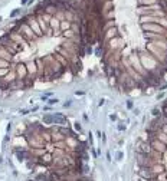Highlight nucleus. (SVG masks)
I'll return each instance as SVG.
<instances>
[{
	"mask_svg": "<svg viewBox=\"0 0 167 181\" xmlns=\"http://www.w3.org/2000/svg\"><path fill=\"white\" fill-rule=\"evenodd\" d=\"M29 26H30V29L33 30V33L36 35V37H40L43 33H42V29H40V26H39V22H36L35 20V15H30L29 16Z\"/></svg>",
	"mask_w": 167,
	"mask_h": 181,
	"instance_id": "nucleus-1",
	"label": "nucleus"
},
{
	"mask_svg": "<svg viewBox=\"0 0 167 181\" xmlns=\"http://www.w3.org/2000/svg\"><path fill=\"white\" fill-rule=\"evenodd\" d=\"M19 33H20V35H22V36H23L26 40H28V42H29V40H32L33 37L36 36V35H33V30L30 29V26H29V24H22V26H20Z\"/></svg>",
	"mask_w": 167,
	"mask_h": 181,
	"instance_id": "nucleus-2",
	"label": "nucleus"
},
{
	"mask_svg": "<svg viewBox=\"0 0 167 181\" xmlns=\"http://www.w3.org/2000/svg\"><path fill=\"white\" fill-rule=\"evenodd\" d=\"M143 29L146 32H154V33H164V27L156 23H143Z\"/></svg>",
	"mask_w": 167,
	"mask_h": 181,
	"instance_id": "nucleus-3",
	"label": "nucleus"
},
{
	"mask_svg": "<svg viewBox=\"0 0 167 181\" xmlns=\"http://www.w3.org/2000/svg\"><path fill=\"white\" fill-rule=\"evenodd\" d=\"M29 75L28 72V68H26V65L25 63H19L16 66V76L17 79H23V78H26Z\"/></svg>",
	"mask_w": 167,
	"mask_h": 181,
	"instance_id": "nucleus-4",
	"label": "nucleus"
},
{
	"mask_svg": "<svg viewBox=\"0 0 167 181\" xmlns=\"http://www.w3.org/2000/svg\"><path fill=\"white\" fill-rule=\"evenodd\" d=\"M140 177H143V178H153V177H156V173L153 171V168L151 167H141L140 168Z\"/></svg>",
	"mask_w": 167,
	"mask_h": 181,
	"instance_id": "nucleus-5",
	"label": "nucleus"
},
{
	"mask_svg": "<svg viewBox=\"0 0 167 181\" xmlns=\"http://www.w3.org/2000/svg\"><path fill=\"white\" fill-rule=\"evenodd\" d=\"M151 144V147L157 151V152H166V144L164 142H160L159 140H156V141H153V142H150Z\"/></svg>",
	"mask_w": 167,
	"mask_h": 181,
	"instance_id": "nucleus-6",
	"label": "nucleus"
},
{
	"mask_svg": "<svg viewBox=\"0 0 167 181\" xmlns=\"http://www.w3.org/2000/svg\"><path fill=\"white\" fill-rule=\"evenodd\" d=\"M153 152V148H151L150 142H144V144L140 145L138 148V154H151Z\"/></svg>",
	"mask_w": 167,
	"mask_h": 181,
	"instance_id": "nucleus-7",
	"label": "nucleus"
},
{
	"mask_svg": "<svg viewBox=\"0 0 167 181\" xmlns=\"http://www.w3.org/2000/svg\"><path fill=\"white\" fill-rule=\"evenodd\" d=\"M53 122H55L56 125H65L68 122V119L62 114H55V115H53Z\"/></svg>",
	"mask_w": 167,
	"mask_h": 181,
	"instance_id": "nucleus-8",
	"label": "nucleus"
},
{
	"mask_svg": "<svg viewBox=\"0 0 167 181\" xmlns=\"http://www.w3.org/2000/svg\"><path fill=\"white\" fill-rule=\"evenodd\" d=\"M104 37L105 39H111V37H118V32H117V27L114 26V27L108 29V30H105L104 32Z\"/></svg>",
	"mask_w": 167,
	"mask_h": 181,
	"instance_id": "nucleus-9",
	"label": "nucleus"
},
{
	"mask_svg": "<svg viewBox=\"0 0 167 181\" xmlns=\"http://www.w3.org/2000/svg\"><path fill=\"white\" fill-rule=\"evenodd\" d=\"M16 157L19 161H25V160H28V158H30V154L28 151H19V149H16Z\"/></svg>",
	"mask_w": 167,
	"mask_h": 181,
	"instance_id": "nucleus-10",
	"label": "nucleus"
},
{
	"mask_svg": "<svg viewBox=\"0 0 167 181\" xmlns=\"http://www.w3.org/2000/svg\"><path fill=\"white\" fill-rule=\"evenodd\" d=\"M59 24H61V22H59L58 19H51L49 27H51L52 30H59Z\"/></svg>",
	"mask_w": 167,
	"mask_h": 181,
	"instance_id": "nucleus-11",
	"label": "nucleus"
},
{
	"mask_svg": "<svg viewBox=\"0 0 167 181\" xmlns=\"http://www.w3.org/2000/svg\"><path fill=\"white\" fill-rule=\"evenodd\" d=\"M69 27H71V23L69 22H66V20H62L59 24V30H62V32H66V30H69Z\"/></svg>",
	"mask_w": 167,
	"mask_h": 181,
	"instance_id": "nucleus-12",
	"label": "nucleus"
},
{
	"mask_svg": "<svg viewBox=\"0 0 167 181\" xmlns=\"http://www.w3.org/2000/svg\"><path fill=\"white\" fill-rule=\"evenodd\" d=\"M26 68H28L29 75H32V73H36V62H29V63L26 65Z\"/></svg>",
	"mask_w": 167,
	"mask_h": 181,
	"instance_id": "nucleus-13",
	"label": "nucleus"
},
{
	"mask_svg": "<svg viewBox=\"0 0 167 181\" xmlns=\"http://www.w3.org/2000/svg\"><path fill=\"white\" fill-rule=\"evenodd\" d=\"M49 181H62V177H61L59 173L53 171V173H51V175H49Z\"/></svg>",
	"mask_w": 167,
	"mask_h": 181,
	"instance_id": "nucleus-14",
	"label": "nucleus"
},
{
	"mask_svg": "<svg viewBox=\"0 0 167 181\" xmlns=\"http://www.w3.org/2000/svg\"><path fill=\"white\" fill-rule=\"evenodd\" d=\"M56 52H58V53H62V56H64V58H66V59L69 60V52H68L66 49L64 48V46H59V48L56 49Z\"/></svg>",
	"mask_w": 167,
	"mask_h": 181,
	"instance_id": "nucleus-15",
	"label": "nucleus"
},
{
	"mask_svg": "<svg viewBox=\"0 0 167 181\" xmlns=\"http://www.w3.org/2000/svg\"><path fill=\"white\" fill-rule=\"evenodd\" d=\"M112 6H114V3H112V0H107L105 3H104V13L108 12V10H112Z\"/></svg>",
	"mask_w": 167,
	"mask_h": 181,
	"instance_id": "nucleus-16",
	"label": "nucleus"
},
{
	"mask_svg": "<svg viewBox=\"0 0 167 181\" xmlns=\"http://www.w3.org/2000/svg\"><path fill=\"white\" fill-rule=\"evenodd\" d=\"M33 80H35V79H32V78H29V76L23 78V86H25V88L32 86V85H33Z\"/></svg>",
	"mask_w": 167,
	"mask_h": 181,
	"instance_id": "nucleus-17",
	"label": "nucleus"
},
{
	"mask_svg": "<svg viewBox=\"0 0 167 181\" xmlns=\"http://www.w3.org/2000/svg\"><path fill=\"white\" fill-rule=\"evenodd\" d=\"M56 12V9L53 7V6H48V7H45V13H48V15H53V13Z\"/></svg>",
	"mask_w": 167,
	"mask_h": 181,
	"instance_id": "nucleus-18",
	"label": "nucleus"
},
{
	"mask_svg": "<svg viewBox=\"0 0 167 181\" xmlns=\"http://www.w3.org/2000/svg\"><path fill=\"white\" fill-rule=\"evenodd\" d=\"M43 121H45V124H53V117L52 115H45Z\"/></svg>",
	"mask_w": 167,
	"mask_h": 181,
	"instance_id": "nucleus-19",
	"label": "nucleus"
},
{
	"mask_svg": "<svg viewBox=\"0 0 167 181\" xmlns=\"http://www.w3.org/2000/svg\"><path fill=\"white\" fill-rule=\"evenodd\" d=\"M140 4H154L157 0H138Z\"/></svg>",
	"mask_w": 167,
	"mask_h": 181,
	"instance_id": "nucleus-20",
	"label": "nucleus"
},
{
	"mask_svg": "<svg viewBox=\"0 0 167 181\" xmlns=\"http://www.w3.org/2000/svg\"><path fill=\"white\" fill-rule=\"evenodd\" d=\"M7 66H9L7 60H4V59H2V58H0V68H7Z\"/></svg>",
	"mask_w": 167,
	"mask_h": 181,
	"instance_id": "nucleus-21",
	"label": "nucleus"
},
{
	"mask_svg": "<svg viewBox=\"0 0 167 181\" xmlns=\"http://www.w3.org/2000/svg\"><path fill=\"white\" fill-rule=\"evenodd\" d=\"M9 72V68H0V76H6Z\"/></svg>",
	"mask_w": 167,
	"mask_h": 181,
	"instance_id": "nucleus-22",
	"label": "nucleus"
},
{
	"mask_svg": "<svg viewBox=\"0 0 167 181\" xmlns=\"http://www.w3.org/2000/svg\"><path fill=\"white\" fill-rule=\"evenodd\" d=\"M20 13V9H15V10H13L12 13H10V17H16L17 15H19Z\"/></svg>",
	"mask_w": 167,
	"mask_h": 181,
	"instance_id": "nucleus-23",
	"label": "nucleus"
},
{
	"mask_svg": "<svg viewBox=\"0 0 167 181\" xmlns=\"http://www.w3.org/2000/svg\"><path fill=\"white\" fill-rule=\"evenodd\" d=\"M62 36H64V37H71V36H72V30L69 29V30L64 32V33H62Z\"/></svg>",
	"mask_w": 167,
	"mask_h": 181,
	"instance_id": "nucleus-24",
	"label": "nucleus"
},
{
	"mask_svg": "<svg viewBox=\"0 0 167 181\" xmlns=\"http://www.w3.org/2000/svg\"><path fill=\"white\" fill-rule=\"evenodd\" d=\"M159 23L163 24V27H167V20H166V19H161V20L159 19Z\"/></svg>",
	"mask_w": 167,
	"mask_h": 181,
	"instance_id": "nucleus-25",
	"label": "nucleus"
},
{
	"mask_svg": "<svg viewBox=\"0 0 167 181\" xmlns=\"http://www.w3.org/2000/svg\"><path fill=\"white\" fill-rule=\"evenodd\" d=\"M160 114H161V112H160V111H159L157 108H154V109H153V115H154V117H159Z\"/></svg>",
	"mask_w": 167,
	"mask_h": 181,
	"instance_id": "nucleus-26",
	"label": "nucleus"
},
{
	"mask_svg": "<svg viewBox=\"0 0 167 181\" xmlns=\"http://www.w3.org/2000/svg\"><path fill=\"white\" fill-rule=\"evenodd\" d=\"M75 129L76 131H81V129H82L81 128V125H79V122H75Z\"/></svg>",
	"mask_w": 167,
	"mask_h": 181,
	"instance_id": "nucleus-27",
	"label": "nucleus"
},
{
	"mask_svg": "<svg viewBox=\"0 0 167 181\" xmlns=\"http://www.w3.org/2000/svg\"><path fill=\"white\" fill-rule=\"evenodd\" d=\"M118 129H120V131H124V129H125V127H124V124H120V125H118Z\"/></svg>",
	"mask_w": 167,
	"mask_h": 181,
	"instance_id": "nucleus-28",
	"label": "nucleus"
},
{
	"mask_svg": "<svg viewBox=\"0 0 167 181\" xmlns=\"http://www.w3.org/2000/svg\"><path fill=\"white\" fill-rule=\"evenodd\" d=\"M64 106H65V108H68V106H71V101H66V102L64 104Z\"/></svg>",
	"mask_w": 167,
	"mask_h": 181,
	"instance_id": "nucleus-29",
	"label": "nucleus"
},
{
	"mask_svg": "<svg viewBox=\"0 0 167 181\" xmlns=\"http://www.w3.org/2000/svg\"><path fill=\"white\" fill-rule=\"evenodd\" d=\"M56 102H58V99H51V101H49V104H51V105L56 104Z\"/></svg>",
	"mask_w": 167,
	"mask_h": 181,
	"instance_id": "nucleus-30",
	"label": "nucleus"
},
{
	"mask_svg": "<svg viewBox=\"0 0 167 181\" xmlns=\"http://www.w3.org/2000/svg\"><path fill=\"white\" fill-rule=\"evenodd\" d=\"M127 106H128V108H133V102H131V101H128V102H127Z\"/></svg>",
	"mask_w": 167,
	"mask_h": 181,
	"instance_id": "nucleus-31",
	"label": "nucleus"
},
{
	"mask_svg": "<svg viewBox=\"0 0 167 181\" xmlns=\"http://www.w3.org/2000/svg\"><path fill=\"white\" fill-rule=\"evenodd\" d=\"M117 158H118V160H121V158H123V154L118 152V154H117Z\"/></svg>",
	"mask_w": 167,
	"mask_h": 181,
	"instance_id": "nucleus-32",
	"label": "nucleus"
},
{
	"mask_svg": "<svg viewBox=\"0 0 167 181\" xmlns=\"http://www.w3.org/2000/svg\"><path fill=\"white\" fill-rule=\"evenodd\" d=\"M76 95H78V96H79V95H84V92L82 91H76Z\"/></svg>",
	"mask_w": 167,
	"mask_h": 181,
	"instance_id": "nucleus-33",
	"label": "nucleus"
},
{
	"mask_svg": "<svg viewBox=\"0 0 167 181\" xmlns=\"http://www.w3.org/2000/svg\"><path fill=\"white\" fill-rule=\"evenodd\" d=\"M87 52L91 53V52H92V48H89V46H88V48H87Z\"/></svg>",
	"mask_w": 167,
	"mask_h": 181,
	"instance_id": "nucleus-34",
	"label": "nucleus"
},
{
	"mask_svg": "<svg viewBox=\"0 0 167 181\" xmlns=\"http://www.w3.org/2000/svg\"><path fill=\"white\" fill-rule=\"evenodd\" d=\"M110 118H111L112 121H115V119H117V117H115V115H110Z\"/></svg>",
	"mask_w": 167,
	"mask_h": 181,
	"instance_id": "nucleus-35",
	"label": "nucleus"
},
{
	"mask_svg": "<svg viewBox=\"0 0 167 181\" xmlns=\"http://www.w3.org/2000/svg\"><path fill=\"white\" fill-rule=\"evenodd\" d=\"M28 2H29V0H22V4H26Z\"/></svg>",
	"mask_w": 167,
	"mask_h": 181,
	"instance_id": "nucleus-36",
	"label": "nucleus"
},
{
	"mask_svg": "<svg viewBox=\"0 0 167 181\" xmlns=\"http://www.w3.org/2000/svg\"><path fill=\"white\" fill-rule=\"evenodd\" d=\"M30 181H33V180H30Z\"/></svg>",
	"mask_w": 167,
	"mask_h": 181,
	"instance_id": "nucleus-37",
	"label": "nucleus"
},
{
	"mask_svg": "<svg viewBox=\"0 0 167 181\" xmlns=\"http://www.w3.org/2000/svg\"><path fill=\"white\" fill-rule=\"evenodd\" d=\"M102 2H104V0H102Z\"/></svg>",
	"mask_w": 167,
	"mask_h": 181,
	"instance_id": "nucleus-38",
	"label": "nucleus"
}]
</instances>
